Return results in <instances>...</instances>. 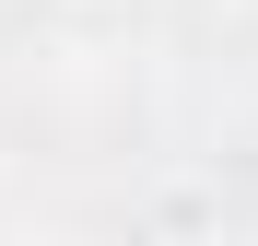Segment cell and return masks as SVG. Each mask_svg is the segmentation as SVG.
I'll return each mask as SVG.
<instances>
[]
</instances>
